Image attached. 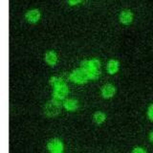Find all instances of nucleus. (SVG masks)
<instances>
[{
  "mask_svg": "<svg viewBox=\"0 0 153 153\" xmlns=\"http://www.w3.org/2000/svg\"><path fill=\"white\" fill-rule=\"evenodd\" d=\"M60 111V105L59 102H48L44 106V113L48 117H53L56 116Z\"/></svg>",
  "mask_w": 153,
  "mask_h": 153,
  "instance_id": "obj_1",
  "label": "nucleus"
},
{
  "mask_svg": "<svg viewBox=\"0 0 153 153\" xmlns=\"http://www.w3.org/2000/svg\"><path fill=\"white\" fill-rule=\"evenodd\" d=\"M132 18H133V14L129 11H123L121 13V14H120V20H121V22L123 24L131 23Z\"/></svg>",
  "mask_w": 153,
  "mask_h": 153,
  "instance_id": "obj_6",
  "label": "nucleus"
},
{
  "mask_svg": "<svg viewBox=\"0 0 153 153\" xmlns=\"http://www.w3.org/2000/svg\"><path fill=\"white\" fill-rule=\"evenodd\" d=\"M67 92H68V88H67L65 85H61V86H59V87H56L54 93V102H59V103L62 102V99L67 95Z\"/></svg>",
  "mask_w": 153,
  "mask_h": 153,
  "instance_id": "obj_3",
  "label": "nucleus"
},
{
  "mask_svg": "<svg viewBox=\"0 0 153 153\" xmlns=\"http://www.w3.org/2000/svg\"><path fill=\"white\" fill-rule=\"evenodd\" d=\"M65 108L67 110H76L78 108V102L74 100H69L65 102Z\"/></svg>",
  "mask_w": 153,
  "mask_h": 153,
  "instance_id": "obj_10",
  "label": "nucleus"
},
{
  "mask_svg": "<svg viewBox=\"0 0 153 153\" xmlns=\"http://www.w3.org/2000/svg\"><path fill=\"white\" fill-rule=\"evenodd\" d=\"M81 68H82V70L86 71V72H88L90 69H91V64H90V62L87 61V60H84L81 62Z\"/></svg>",
  "mask_w": 153,
  "mask_h": 153,
  "instance_id": "obj_14",
  "label": "nucleus"
},
{
  "mask_svg": "<svg viewBox=\"0 0 153 153\" xmlns=\"http://www.w3.org/2000/svg\"><path fill=\"white\" fill-rule=\"evenodd\" d=\"M26 18L29 22L31 23H36L38 21V19L40 18V13L37 10H32V11L28 12L26 13Z\"/></svg>",
  "mask_w": 153,
  "mask_h": 153,
  "instance_id": "obj_4",
  "label": "nucleus"
},
{
  "mask_svg": "<svg viewBox=\"0 0 153 153\" xmlns=\"http://www.w3.org/2000/svg\"><path fill=\"white\" fill-rule=\"evenodd\" d=\"M48 147H49V149L53 152L55 153H59L62 150V148H63V146H62V143L57 141V140H53L49 143V145H48Z\"/></svg>",
  "mask_w": 153,
  "mask_h": 153,
  "instance_id": "obj_5",
  "label": "nucleus"
},
{
  "mask_svg": "<svg viewBox=\"0 0 153 153\" xmlns=\"http://www.w3.org/2000/svg\"><path fill=\"white\" fill-rule=\"evenodd\" d=\"M80 1V0H68V2L72 5H74V4H76V3H79Z\"/></svg>",
  "mask_w": 153,
  "mask_h": 153,
  "instance_id": "obj_18",
  "label": "nucleus"
},
{
  "mask_svg": "<svg viewBox=\"0 0 153 153\" xmlns=\"http://www.w3.org/2000/svg\"><path fill=\"white\" fill-rule=\"evenodd\" d=\"M51 84L53 86H56V87H59V86L63 85V80L57 78H52L51 79Z\"/></svg>",
  "mask_w": 153,
  "mask_h": 153,
  "instance_id": "obj_13",
  "label": "nucleus"
},
{
  "mask_svg": "<svg viewBox=\"0 0 153 153\" xmlns=\"http://www.w3.org/2000/svg\"><path fill=\"white\" fill-rule=\"evenodd\" d=\"M148 117L153 121V105H151L149 109H148Z\"/></svg>",
  "mask_w": 153,
  "mask_h": 153,
  "instance_id": "obj_16",
  "label": "nucleus"
},
{
  "mask_svg": "<svg viewBox=\"0 0 153 153\" xmlns=\"http://www.w3.org/2000/svg\"><path fill=\"white\" fill-rule=\"evenodd\" d=\"M87 74H88V76H89L90 79H97L98 76H100V72H99L97 69L92 68V69H90V70L87 72Z\"/></svg>",
  "mask_w": 153,
  "mask_h": 153,
  "instance_id": "obj_12",
  "label": "nucleus"
},
{
  "mask_svg": "<svg viewBox=\"0 0 153 153\" xmlns=\"http://www.w3.org/2000/svg\"><path fill=\"white\" fill-rule=\"evenodd\" d=\"M104 119H105V116L102 112H97L94 116V120L97 123H102L104 121Z\"/></svg>",
  "mask_w": 153,
  "mask_h": 153,
  "instance_id": "obj_11",
  "label": "nucleus"
},
{
  "mask_svg": "<svg viewBox=\"0 0 153 153\" xmlns=\"http://www.w3.org/2000/svg\"><path fill=\"white\" fill-rule=\"evenodd\" d=\"M149 138H150L151 142H153V132H151V133H150V136H149Z\"/></svg>",
  "mask_w": 153,
  "mask_h": 153,
  "instance_id": "obj_19",
  "label": "nucleus"
},
{
  "mask_svg": "<svg viewBox=\"0 0 153 153\" xmlns=\"http://www.w3.org/2000/svg\"><path fill=\"white\" fill-rule=\"evenodd\" d=\"M119 63L117 60H110L108 63V72L110 74H115L118 71Z\"/></svg>",
  "mask_w": 153,
  "mask_h": 153,
  "instance_id": "obj_9",
  "label": "nucleus"
},
{
  "mask_svg": "<svg viewBox=\"0 0 153 153\" xmlns=\"http://www.w3.org/2000/svg\"><path fill=\"white\" fill-rule=\"evenodd\" d=\"M90 64H91V68H94V69H97L100 66V62L98 59H93L90 61Z\"/></svg>",
  "mask_w": 153,
  "mask_h": 153,
  "instance_id": "obj_15",
  "label": "nucleus"
},
{
  "mask_svg": "<svg viewBox=\"0 0 153 153\" xmlns=\"http://www.w3.org/2000/svg\"><path fill=\"white\" fill-rule=\"evenodd\" d=\"M132 153H146V151L143 149V148H140V147H137L135 149L133 150Z\"/></svg>",
  "mask_w": 153,
  "mask_h": 153,
  "instance_id": "obj_17",
  "label": "nucleus"
},
{
  "mask_svg": "<svg viewBox=\"0 0 153 153\" xmlns=\"http://www.w3.org/2000/svg\"><path fill=\"white\" fill-rule=\"evenodd\" d=\"M115 91H116V89H115L114 86L107 84L103 86V88L102 89V94L104 98H110L115 94Z\"/></svg>",
  "mask_w": 153,
  "mask_h": 153,
  "instance_id": "obj_7",
  "label": "nucleus"
},
{
  "mask_svg": "<svg viewBox=\"0 0 153 153\" xmlns=\"http://www.w3.org/2000/svg\"><path fill=\"white\" fill-rule=\"evenodd\" d=\"M45 60L48 64L50 65H55L56 63V60H57V57L56 53L54 52H48L46 56H45Z\"/></svg>",
  "mask_w": 153,
  "mask_h": 153,
  "instance_id": "obj_8",
  "label": "nucleus"
},
{
  "mask_svg": "<svg viewBox=\"0 0 153 153\" xmlns=\"http://www.w3.org/2000/svg\"><path fill=\"white\" fill-rule=\"evenodd\" d=\"M88 78L87 72L84 70H76L71 75V79L76 83H84Z\"/></svg>",
  "mask_w": 153,
  "mask_h": 153,
  "instance_id": "obj_2",
  "label": "nucleus"
}]
</instances>
